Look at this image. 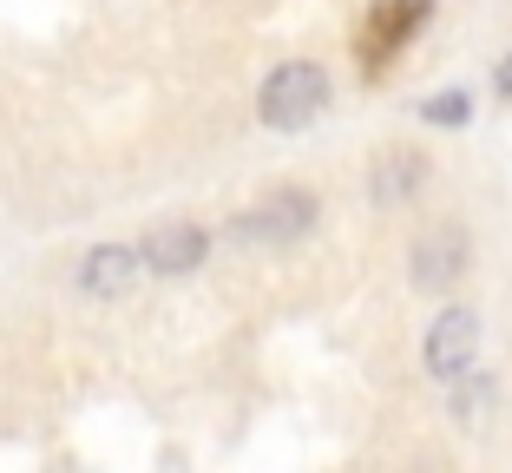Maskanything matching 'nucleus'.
Listing matches in <instances>:
<instances>
[{
    "mask_svg": "<svg viewBox=\"0 0 512 473\" xmlns=\"http://www.w3.org/2000/svg\"><path fill=\"white\" fill-rule=\"evenodd\" d=\"M322 106H329V73H322L316 60L276 66V73L263 79V92H256V112H263L270 132H302Z\"/></svg>",
    "mask_w": 512,
    "mask_h": 473,
    "instance_id": "nucleus-1",
    "label": "nucleus"
},
{
    "mask_svg": "<svg viewBox=\"0 0 512 473\" xmlns=\"http://www.w3.org/2000/svg\"><path fill=\"white\" fill-rule=\"evenodd\" d=\"M309 224H316V198H309V191H283V198L256 204L250 217H237L230 237H243V244H289V237H302Z\"/></svg>",
    "mask_w": 512,
    "mask_h": 473,
    "instance_id": "nucleus-2",
    "label": "nucleus"
},
{
    "mask_svg": "<svg viewBox=\"0 0 512 473\" xmlns=\"http://www.w3.org/2000/svg\"><path fill=\"white\" fill-rule=\"evenodd\" d=\"M473 349H480V322H473V309H447V316L427 329V368H434L440 382L473 375Z\"/></svg>",
    "mask_w": 512,
    "mask_h": 473,
    "instance_id": "nucleus-3",
    "label": "nucleus"
},
{
    "mask_svg": "<svg viewBox=\"0 0 512 473\" xmlns=\"http://www.w3.org/2000/svg\"><path fill=\"white\" fill-rule=\"evenodd\" d=\"M204 250H211V237H204L197 224H158L145 237V250H138V263L158 270V276H184V270L204 263Z\"/></svg>",
    "mask_w": 512,
    "mask_h": 473,
    "instance_id": "nucleus-4",
    "label": "nucleus"
},
{
    "mask_svg": "<svg viewBox=\"0 0 512 473\" xmlns=\"http://www.w3.org/2000/svg\"><path fill=\"white\" fill-rule=\"evenodd\" d=\"M467 270V230H427L421 244H414V283L421 290H447L453 276Z\"/></svg>",
    "mask_w": 512,
    "mask_h": 473,
    "instance_id": "nucleus-5",
    "label": "nucleus"
},
{
    "mask_svg": "<svg viewBox=\"0 0 512 473\" xmlns=\"http://www.w3.org/2000/svg\"><path fill=\"white\" fill-rule=\"evenodd\" d=\"M132 283H138V250H125V244H99L79 263V290L86 296H125Z\"/></svg>",
    "mask_w": 512,
    "mask_h": 473,
    "instance_id": "nucleus-6",
    "label": "nucleus"
},
{
    "mask_svg": "<svg viewBox=\"0 0 512 473\" xmlns=\"http://www.w3.org/2000/svg\"><path fill=\"white\" fill-rule=\"evenodd\" d=\"M421 178H427L421 152H381V165H375V204H401Z\"/></svg>",
    "mask_w": 512,
    "mask_h": 473,
    "instance_id": "nucleus-7",
    "label": "nucleus"
},
{
    "mask_svg": "<svg viewBox=\"0 0 512 473\" xmlns=\"http://www.w3.org/2000/svg\"><path fill=\"white\" fill-rule=\"evenodd\" d=\"M427 119H434V125H460V119H467V92H440V99H427Z\"/></svg>",
    "mask_w": 512,
    "mask_h": 473,
    "instance_id": "nucleus-8",
    "label": "nucleus"
},
{
    "mask_svg": "<svg viewBox=\"0 0 512 473\" xmlns=\"http://www.w3.org/2000/svg\"><path fill=\"white\" fill-rule=\"evenodd\" d=\"M460 382H467V375H460ZM486 395H493L486 382H467V388H460V414H467V421H480V414H486Z\"/></svg>",
    "mask_w": 512,
    "mask_h": 473,
    "instance_id": "nucleus-9",
    "label": "nucleus"
},
{
    "mask_svg": "<svg viewBox=\"0 0 512 473\" xmlns=\"http://www.w3.org/2000/svg\"><path fill=\"white\" fill-rule=\"evenodd\" d=\"M493 92H499V99H506V106H512V53H506V60H499V73H493Z\"/></svg>",
    "mask_w": 512,
    "mask_h": 473,
    "instance_id": "nucleus-10",
    "label": "nucleus"
}]
</instances>
